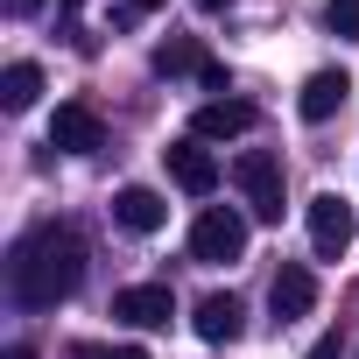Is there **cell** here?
Returning a JSON list of instances; mask_svg holds the SVG:
<instances>
[{
	"label": "cell",
	"mask_w": 359,
	"mask_h": 359,
	"mask_svg": "<svg viewBox=\"0 0 359 359\" xmlns=\"http://www.w3.org/2000/svg\"><path fill=\"white\" fill-rule=\"evenodd\" d=\"M71 359H148V352L141 345H92L85 338V345H71Z\"/></svg>",
	"instance_id": "cell-16"
},
{
	"label": "cell",
	"mask_w": 359,
	"mask_h": 359,
	"mask_svg": "<svg viewBox=\"0 0 359 359\" xmlns=\"http://www.w3.org/2000/svg\"><path fill=\"white\" fill-rule=\"evenodd\" d=\"M198 8H205V15H219V8H233V0H198Z\"/></svg>",
	"instance_id": "cell-21"
},
{
	"label": "cell",
	"mask_w": 359,
	"mask_h": 359,
	"mask_svg": "<svg viewBox=\"0 0 359 359\" xmlns=\"http://www.w3.org/2000/svg\"><path fill=\"white\" fill-rule=\"evenodd\" d=\"M310 359H345V345H338V331H331V338H317V345H310Z\"/></svg>",
	"instance_id": "cell-18"
},
{
	"label": "cell",
	"mask_w": 359,
	"mask_h": 359,
	"mask_svg": "<svg viewBox=\"0 0 359 359\" xmlns=\"http://www.w3.org/2000/svg\"><path fill=\"white\" fill-rule=\"evenodd\" d=\"M345 92H352V78L345 71H310V85H303V120H331L338 106H345Z\"/></svg>",
	"instance_id": "cell-12"
},
{
	"label": "cell",
	"mask_w": 359,
	"mask_h": 359,
	"mask_svg": "<svg viewBox=\"0 0 359 359\" xmlns=\"http://www.w3.org/2000/svg\"><path fill=\"white\" fill-rule=\"evenodd\" d=\"M233 184H240V198H247V212L261 226H282V162L268 148H240L233 155Z\"/></svg>",
	"instance_id": "cell-2"
},
{
	"label": "cell",
	"mask_w": 359,
	"mask_h": 359,
	"mask_svg": "<svg viewBox=\"0 0 359 359\" xmlns=\"http://www.w3.org/2000/svg\"><path fill=\"white\" fill-rule=\"evenodd\" d=\"M8 359H36V345H8Z\"/></svg>",
	"instance_id": "cell-20"
},
{
	"label": "cell",
	"mask_w": 359,
	"mask_h": 359,
	"mask_svg": "<svg viewBox=\"0 0 359 359\" xmlns=\"http://www.w3.org/2000/svg\"><path fill=\"white\" fill-rule=\"evenodd\" d=\"M36 92H43V71L36 64H8V71H0V106H8V113H29Z\"/></svg>",
	"instance_id": "cell-14"
},
{
	"label": "cell",
	"mask_w": 359,
	"mask_h": 359,
	"mask_svg": "<svg viewBox=\"0 0 359 359\" xmlns=\"http://www.w3.org/2000/svg\"><path fill=\"white\" fill-rule=\"evenodd\" d=\"M50 148H64V155H99V148H106V120L71 99V106H57V120H50Z\"/></svg>",
	"instance_id": "cell-7"
},
{
	"label": "cell",
	"mask_w": 359,
	"mask_h": 359,
	"mask_svg": "<svg viewBox=\"0 0 359 359\" xmlns=\"http://www.w3.org/2000/svg\"><path fill=\"white\" fill-rule=\"evenodd\" d=\"M148 8H162V0H127V15H148Z\"/></svg>",
	"instance_id": "cell-19"
},
{
	"label": "cell",
	"mask_w": 359,
	"mask_h": 359,
	"mask_svg": "<svg viewBox=\"0 0 359 359\" xmlns=\"http://www.w3.org/2000/svg\"><path fill=\"white\" fill-rule=\"evenodd\" d=\"M310 303H317V275H310L303 261H282V268H275V289H268V310H275L282 324H296V317H310Z\"/></svg>",
	"instance_id": "cell-9"
},
{
	"label": "cell",
	"mask_w": 359,
	"mask_h": 359,
	"mask_svg": "<svg viewBox=\"0 0 359 359\" xmlns=\"http://www.w3.org/2000/svg\"><path fill=\"white\" fill-rule=\"evenodd\" d=\"M352 233H359V219H352V205H345L338 191L310 198V247H317L324 261H338V254L352 247Z\"/></svg>",
	"instance_id": "cell-5"
},
{
	"label": "cell",
	"mask_w": 359,
	"mask_h": 359,
	"mask_svg": "<svg viewBox=\"0 0 359 359\" xmlns=\"http://www.w3.org/2000/svg\"><path fill=\"white\" fill-rule=\"evenodd\" d=\"M85 282V240L71 226H36L8 254V303L15 310H57Z\"/></svg>",
	"instance_id": "cell-1"
},
{
	"label": "cell",
	"mask_w": 359,
	"mask_h": 359,
	"mask_svg": "<svg viewBox=\"0 0 359 359\" xmlns=\"http://www.w3.org/2000/svg\"><path fill=\"white\" fill-rule=\"evenodd\" d=\"M324 22H331V36L359 43V0H331V8H324Z\"/></svg>",
	"instance_id": "cell-15"
},
{
	"label": "cell",
	"mask_w": 359,
	"mask_h": 359,
	"mask_svg": "<svg viewBox=\"0 0 359 359\" xmlns=\"http://www.w3.org/2000/svg\"><path fill=\"white\" fill-rule=\"evenodd\" d=\"M113 317L134 324V331H162L176 317V296H169V282H134V289L113 296Z\"/></svg>",
	"instance_id": "cell-6"
},
{
	"label": "cell",
	"mask_w": 359,
	"mask_h": 359,
	"mask_svg": "<svg viewBox=\"0 0 359 359\" xmlns=\"http://www.w3.org/2000/svg\"><path fill=\"white\" fill-rule=\"evenodd\" d=\"M254 120H261V113H254L247 99H205V106L191 113V134H198V141H240V134H254Z\"/></svg>",
	"instance_id": "cell-8"
},
{
	"label": "cell",
	"mask_w": 359,
	"mask_h": 359,
	"mask_svg": "<svg viewBox=\"0 0 359 359\" xmlns=\"http://www.w3.org/2000/svg\"><path fill=\"white\" fill-rule=\"evenodd\" d=\"M240 254H247V219H240V212H226V205L198 212V226H191V261L226 268V261H240Z\"/></svg>",
	"instance_id": "cell-3"
},
{
	"label": "cell",
	"mask_w": 359,
	"mask_h": 359,
	"mask_svg": "<svg viewBox=\"0 0 359 359\" xmlns=\"http://www.w3.org/2000/svg\"><path fill=\"white\" fill-rule=\"evenodd\" d=\"M64 8H85V0H64Z\"/></svg>",
	"instance_id": "cell-22"
},
{
	"label": "cell",
	"mask_w": 359,
	"mask_h": 359,
	"mask_svg": "<svg viewBox=\"0 0 359 359\" xmlns=\"http://www.w3.org/2000/svg\"><path fill=\"white\" fill-rule=\"evenodd\" d=\"M0 8H8L15 22H36V15H43V0H0Z\"/></svg>",
	"instance_id": "cell-17"
},
{
	"label": "cell",
	"mask_w": 359,
	"mask_h": 359,
	"mask_svg": "<svg viewBox=\"0 0 359 359\" xmlns=\"http://www.w3.org/2000/svg\"><path fill=\"white\" fill-rule=\"evenodd\" d=\"M113 219H120L127 233H162V226H169V205H162L148 184H127V191L113 198Z\"/></svg>",
	"instance_id": "cell-10"
},
{
	"label": "cell",
	"mask_w": 359,
	"mask_h": 359,
	"mask_svg": "<svg viewBox=\"0 0 359 359\" xmlns=\"http://www.w3.org/2000/svg\"><path fill=\"white\" fill-rule=\"evenodd\" d=\"M162 162H169V184H176V191H191V198H212V191H219V155H212L198 134L169 141Z\"/></svg>",
	"instance_id": "cell-4"
},
{
	"label": "cell",
	"mask_w": 359,
	"mask_h": 359,
	"mask_svg": "<svg viewBox=\"0 0 359 359\" xmlns=\"http://www.w3.org/2000/svg\"><path fill=\"white\" fill-rule=\"evenodd\" d=\"M155 71H162V78H198V85H205V78H212V57H205L191 36H169V43L155 50Z\"/></svg>",
	"instance_id": "cell-13"
},
{
	"label": "cell",
	"mask_w": 359,
	"mask_h": 359,
	"mask_svg": "<svg viewBox=\"0 0 359 359\" xmlns=\"http://www.w3.org/2000/svg\"><path fill=\"white\" fill-rule=\"evenodd\" d=\"M191 324H198V338H205V345H233V338L247 331V310H240V296H205Z\"/></svg>",
	"instance_id": "cell-11"
}]
</instances>
